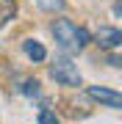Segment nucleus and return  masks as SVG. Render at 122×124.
Wrapping results in <instances>:
<instances>
[{"label":"nucleus","instance_id":"f257e3e1","mask_svg":"<svg viewBox=\"0 0 122 124\" xmlns=\"http://www.w3.org/2000/svg\"><path fill=\"white\" fill-rule=\"evenodd\" d=\"M50 31L56 36V44H58L67 55H78L86 44H89V33H86L83 28H78L72 19H56Z\"/></svg>","mask_w":122,"mask_h":124},{"label":"nucleus","instance_id":"f03ea898","mask_svg":"<svg viewBox=\"0 0 122 124\" xmlns=\"http://www.w3.org/2000/svg\"><path fill=\"white\" fill-rule=\"evenodd\" d=\"M50 77L61 85H69V88H78L81 85V72H78V63H72L67 55L56 58L50 63Z\"/></svg>","mask_w":122,"mask_h":124},{"label":"nucleus","instance_id":"7ed1b4c3","mask_svg":"<svg viewBox=\"0 0 122 124\" xmlns=\"http://www.w3.org/2000/svg\"><path fill=\"white\" fill-rule=\"evenodd\" d=\"M94 44L114 53V50L122 44V31H119V28H108V25L97 28V33H94Z\"/></svg>","mask_w":122,"mask_h":124},{"label":"nucleus","instance_id":"20e7f679","mask_svg":"<svg viewBox=\"0 0 122 124\" xmlns=\"http://www.w3.org/2000/svg\"><path fill=\"white\" fill-rule=\"evenodd\" d=\"M89 97L94 102H100V105L111 108V110H119L122 108V97L117 91H111V88H103V85H89Z\"/></svg>","mask_w":122,"mask_h":124},{"label":"nucleus","instance_id":"39448f33","mask_svg":"<svg viewBox=\"0 0 122 124\" xmlns=\"http://www.w3.org/2000/svg\"><path fill=\"white\" fill-rule=\"evenodd\" d=\"M22 50H25L28 58H33V61H45V58H47V50L42 47L39 41H33V39H25L22 41Z\"/></svg>","mask_w":122,"mask_h":124},{"label":"nucleus","instance_id":"423d86ee","mask_svg":"<svg viewBox=\"0 0 122 124\" xmlns=\"http://www.w3.org/2000/svg\"><path fill=\"white\" fill-rule=\"evenodd\" d=\"M17 11V0H0V28H3Z\"/></svg>","mask_w":122,"mask_h":124},{"label":"nucleus","instance_id":"0eeeda50","mask_svg":"<svg viewBox=\"0 0 122 124\" xmlns=\"http://www.w3.org/2000/svg\"><path fill=\"white\" fill-rule=\"evenodd\" d=\"M36 3H39V8H42V11H50V14L64 11V0H36Z\"/></svg>","mask_w":122,"mask_h":124},{"label":"nucleus","instance_id":"6e6552de","mask_svg":"<svg viewBox=\"0 0 122 124\" xmlns=\"http://www.w3.org/2000/svg\"><path fill=\"white\" fill-rule=\"evenodd\" d=\"M22 94L25 97H36L39 94V80H25L22 83Z\"/></svg>","mask_w":122,"mask_h":124},{"label":"nucleus","instance_id":"1a4fd4ad","mask_svg":"<svg viewBox=\"0 0 122 124\" xmlns=\"http://www.w3.org/2000/svg\"><path fill=\"white\" fill-rule=\"evenodd\" d=\"M39 124H58V116L53 110H42L39 113Z\"/></svg>","mask_w":122,"mask_h":124},{"label":"nucleus","instance_id":"9d476101","mask_svg":"<svg viewBox=\"0 0 122 124\" xmlns=\"http://www.w3.org/2000/svg\"><path fill=\"white\" fill-rule=\"evenodd\" d=\"M108 63H111V66H117V69L122 66V63H119V58H117V55H108Z\"/></svg>","mask_w":122,"mask_h":124}]
</instances>
